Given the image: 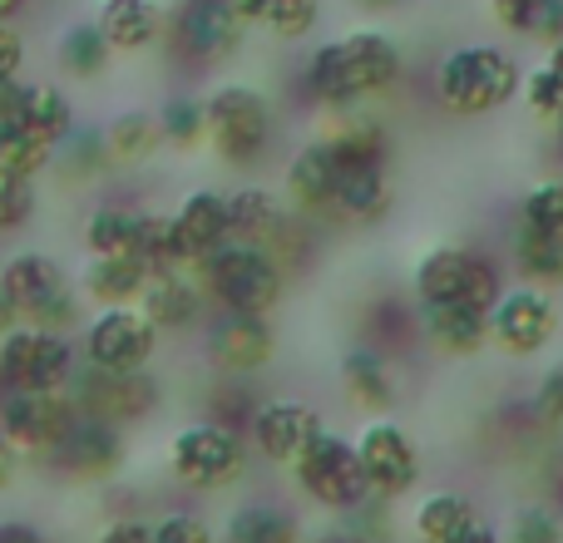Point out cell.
<instances>
[{
    "label": "cell",
    "mask_w": 563,
    "mask_h": 543,
    "mask_svg": "<svg viewBox=\"0 0 563 543\" xmlns=\"http://www.w3.org/2000/svg\"><path fill=\"white\" fill-rule=\"evenodd\" d=\"M445 543H505V539H499L495 524H485V519H470V524L455 529V534H450Z\"/></svg>",
    "instance_id": "50"
},
{
    "label": "cell",
    "mask_w": 563,
    "mask_h": 543,
    "mask_svg": "<svg viewBox=\"0 0 563 543\" xmlns=\"http://www.w3.org/2000/svg\"><path fill=\"white\" fill-rule=\"evenodd\" d=\"M95 25L114 55H148L168 30V10L158 0H99Z\"/></svg>",
    "instance_id": "25"
},
{
    "label": "cell",
    "mask_w": 563,
    "mask_h": 543,
    "mask_svg": "<svg viewBox=\"0 0 563 543\" xmlns=\"http://www.w3.org/2000/svg\"><path fill=\"white\" fill-rule=\"evenodd\" d=\"M55 65H59V75L75 79V85H89V79H104L109 75V65H114V49H109V40L99 35L95 15H89V20H69V25L59 30Z\"/></svg>",
    "instance_id": "28"
},
{
    "label": "cell",
    "mask_w": 563,
    "mask_h": 543,
    "mask_svg": "<svg viewBox=\"0 0 563 543\" xmlns=\"http://www.w3.org/2000/svg\"><path fill=\"white\" fill-rule=\"evenodd\" d=\"M301 95L321 109V114H346V109H361L346 89V75H341V55H336V40L317 45L307 55V69H301Z\"/></svg>",
    "instance_id": "33"
},
{
    "label": "cell",
    "mask_w": 563,
    "mask_h": 543,
    "mask_svg": "<svg viewBox=\"0 0 563 543\" xmlns=\"http://www.w3.org/2000/svg\"><path fill=\"white\" fill-rule=\"evenodd\" d=\"M69 400H75L79 415H95L129 430L154 415L158 400H164V386L148 370H99L89 361H79L75 380H69Z\"/></svg>",
    "instance_id": "11"
},
{
    "label": "cell",
    "mask_w": 563,
    "mask_h": 543,
    "mask_svg": "<svg viewBox=\"0 0 563 543\" xmlns=\"http://www.w3.org/2000/svg\"><path fill=\"white\" fill-rule=\"evenodd\" d=\"M544 69L559 79V89H563V45H549L544 49Z\"/></svg>",
    "instance_id": "57"
},
{
    "label": "cell",
    "mask_w": 563,
    "mask_h": 543,
    "mask_svg": "<svg viewBox=\"0 0 563 543\" xmlns=\"http://www.w3.org/2000/svg\"><path fill=\"white\" fill-rule=\"evenodd\" d=\"M336 55H341V75H346V89L356 104H376V99L396 95V85L406 79V49H400L396 35H386L376 25L346 30L336 40Z\"/></svg>",
    "instance_id": "16"
},
{
    "label": "cell",
    "mask_w": 563,
    "mask_h": 543,
    "mask_svg": "<svg viewBox=\"0 0 563 543\" xmlns=\"http://www.w3.org/2000/svg\"><path fill=\"white\" fill-rule=\"evenodd\" d=\"M519 99H525V109L539 119V124H549V129L559 124V114H563V89H559V79L549 75L544 65L525 69V85H519Z\"/></svg>",
    "instance_id": "44"
},
{
    "label": "cell",
    "mask_w": 563,
    "mask_h": 543,
    "mask_svg": "<svg viewBox=\"0 0 563 543\" xmlns=\"http://www.w3.org/2000/svg\"><path fill=\"white\" fill-rule=\"evenodd\" d=\"M20 124H30L49 148H59L75 129V104L59 85H45V79H25V104H20Z\"/></svg>",
    "instance_id": "35"
},
{
    "label": "cell",
    "mask_w": 563,
    "mask_h": 543,
    "mask_svg": "<svg viewBox=\"0 0 563 543\" xmlns=\"http://www.w3.org/2000/svg\"><path fill=\"white\" fill-rule=\"evenodd\" d=\"M336 184H341V164L327 148V138H307L291 154L287 174H282V198L297 218H336Z\"/></svg>",
    "instance_id": "20"
},
{
    "label": "cell",
    "mask_w": 563,
    "mask_h": 543,
    "mask_svg": "<svg viewBox=\"0 0 563 543\" xmlns=\"http://www.w3.org/2000/svg\"><path fill=\"white\" fill-rule=\"evenodd\" d=\"M49 164H55V148L35 129L20 124V119H0V168L40 178V174H49Z\"/></svg>",
    "instance_id": "39"
},
{
    "label": "cell",
    "mask_w": 563,
    "mask_h": 543,
    "mask_svg": "<svg viewBox=\"0 0 563 543\" xmlns=\"http://www.w3.org/2000/svg\"><path fill=\"white\" fill-rule=\"evenodd\" d=\"M321 430H327V420H321V410L311 406V400L267 396V400H257L253 420H247V445H253V455H263L267 465L287 469Z\"/></svg>",
    "instance_id": "17"
},
{
    "label": "cell",
    "mask_w": 563,
    "mask_h": 543,
    "mask_svg": "<svg viewBox=\"0 0 563 543\" xmlns=\"http://www.w3.org/2000/svg\"><path fill=\"white\" fill-rule=\"evenodd\" d=\"M0 287L15 301L20 321H30V326H49L65 331V336L85 326V291H79V281L69 277L59 257L35 253V247L10 253L0 263Z\"/></svg>",
    "instance_id": "4"
},
{
    "label": "cell",
    "mask_w": 563,
    "mask_h": 543,
    "mask_svg": "<svg viewBox=\"0 0 563 543\" xmlns=\"http://www.w3.org/2000/svg\"><path fill=\"white\" fill-rule=\"evenodd\" d=\"M154 277V267L139 263V257H85L79 272V291H85L95 307H119V301H139Z\"/></svg>",
    "instance_id": "27"
},
{
    "label": "cell",
    "mask_w": 563,
    "mask_h": 543,
    "mask_svg": "<svg viewBox=\"0 0 563 543\" xmlns=\"http://www.w3.org/2000/svg\"><path fill=\"white\" fill-rule=\"evenodd\" d=\"M410 291H416V307H485L489 311L499 301V291H505V277H499V263L485 247L440 243L416 257Z\"/></svg>",
    "instance_id": "5"
},
{
    "label": "cell",
    "mask_w": 563,
    "mask_h": 543,
    "mask_svg": "<svg viewBox=\"0 0 563 543\" xmlns=\"http://www.w3.org/2000/svg\"><path fill=\"white\" fill-rule=\"evenodd\" d=\"M356 455H361V469H366L371 495L390 499V505L420 485V445L400 420L371 415L356 435Z\"/></svg>",
    "instance_id": "14"
},
{
    "label": "cell",
    "mask_w": 563,
    "mask_h": 543,
    "mask_svg": "<svg viewBox=\"0 0 563 543\" xmlns=\"http://www.w3.org/2000/svg\"><path fill=\"white\" fill-rule=\"evenodd\" d=\"M243 35L247 25L233 15L228 0H178L168 10V49L184 59L188 69H213V65H228V59L243 49Z\"/></svg>",
    "instance_id": "10"
},
{
    "label": "cell",
    "mask_w": 563,
    "mask_h": 543,
    "mask_svg": "<svg viewBox=\"0 0 563 543\" xmlns=\"http://www.w3.org/2000/svg\"><path fill=\"white\" fill-rule=\"evenodd\" d=\"M321 138H327V148L336 154L341 168H390V154H396L386 119L371 114L366 104L346 109V114H327Z\"/></svg>",
    "instance_id": "24"
},
{
    "label": "cell",
    "mask_w": 563,
    "mask_h": 543,
    "mask_svg": "<svg viewBox=\"0 0 563 543\" xmlns=\"http://www.w3.org/2000/svg\"><path fill=\"white\" fill-rule=\"evenodd\" d=\"M223 543H301V524L291 509L253 499V505H238L223 524Z\"/></svg>",
    "instance_id": "31"
},
{
    "label": "cell",
    "mask_w": 563,
    "mask_h": 543,
    "mask_svg": "<svg viewBox=\"0 0 563 543\" xmlns=\"http://www.w3.org/2000/svg\"><path fill=\"white\" fill-rule=\"evenodd\" d=\"M203 351L223 380H253L277 361V326L257 311H213L203 326Z\"/></svg>",
    "instance_id": "12"
},
{
    "label": "cell",
    "mask_w": 563,
    "mask_h": 543,
    "mask_svg": "<svg viewBox=\"0 0 563 543\" xmlns=\"http://www.w3.org/2000/svg\"><path fill=\"white\" fill-rule=\"evenodd\" d=\"M534 410L544 425H563V366H549L534 390Z\"/></svg>",
    "instance_id": "46"
},
{
    "label": "cell",
    "mask_w": 563,
    "mask_h": 543,
    "mask_svg": "<svg viewBox=\"0 0 563 543\" xmlns=\"http://www.w3.org/2000/svg\"><path fill=\"white\" fill-rule=\"evenodd\" d=\"M287 469H291V485L317 509H327V514H346V509H356L361 499L371 495L366 469H361V455H356V440L336 435V430H321Z\"/></svg>",
    "instance_id": "7"
},
{
    "label": "cell",
    "mask_w": 563,
    "mask_h": 543,
    "mask_svg": "<svg viewBox=\"0 0 563 543\" xmlns=\"http://www.w3.org/2000/svg\"><path fill=\"white\" fill-rule=\"evenodd\" d=\"M321 25V0H267L263 30L282 45H297Z\"/></svg>",
    "instance_id": "42"
},
{
    "label": "cell",
    "mask_w": 563,
    "mask_h": 543,
    "mask_svg": "<svg viewBox=\"0 0 563 543\" xmlns=\"http://www.w3.org/2000/svg\"><path fill=\"white\" fill-rule=\"evenodd\" d=\"M336 386L361 415H390L400 406V376L390 351L371 346V341H356V346L341 356L336 366Z\"/></svg>",
    "instance_id": "22"
},
{
    "label": "cell",
    "mask_w": 563,
    "mask_h": 543,
    "mask_svg": "<svg viewBox=\"0 0 563 543\" xmlns=\"http://www.w3.org/2000/svg\"><path fill=\"white\" fill-rule=\"evenodd\" d=\"M164 331L148 321V311L139 301H119V307H99L95 317H85L79 326V361L99 370H148V361L158 356Z\"/></svg>",
    "instance_id": "9"
},
{
    "label": "cell",
    "mask_w": 563,
    "mask_h": 543,
    "mask_svg": "<svg viewBox=\"0 0 563 543\" xmlns=\"http://www.w3.org/2000/svg\"><path fill=\"white\" fill-rule=\"evenodd\" d=\"M554 148H559V158H563V114H559V124H554Z\"/></svg>",
    "instance_id": "59"
},
{
    "label": "cell",
    "mask_w": 563,
    "mask_h": 543,
    "mask_svg": "<svg viewBox=\"0 0 563 543\" xmlns=\"http://www.w3.org/2000/svg\"><path fill=\"white\" fill-rule=\"evenodd\" d=\"M208 114V154L223 168H263L277 144V109L253 85H218L203 95Z\"/></svg>",
    "instance_id": "2"
},
{
    "label": "cell",
    "mask_w": 563,
    "mask_h": 543,
    "mask_svg": "<svg viewBox=\"0 0 563 543\" xmlns=\"http://www.w3.org/2000/svg\"><path fill=\"white\" fill-rule=\"evenodd\" d=\"M539 45H563V0H554V10H549V20H544V30H539Z\"/></svg>",
    "instance_id": "52"
},
{
    "label": "cell",
    "mask_w": 563,
    "mask_h": 543,
    "mask_svg": "<svg viewBox=\"0 0 563 543\" xmlns=\"http://www.w3.org/2000/svg\"><path fill=\"white\" fill-rule=\"evenodd\" d=\"M420 336L440 356H479L489 346V311L485 307H420Z\"/></svg>",
    "instance_id": "26"
},
{
    "label": "cell",
    "mask_w": 563,
    "mask_h": 543,
    "mask_svg": "<svg viewBox=\"0 0 563 543\" xmlns=\"http://www.w3.org/2000/svg\"><path fill=\"white\" fill-rule=\"evenodd\" d=\"M45 465L65 479H79V485L114 479L119 465H124V430L109 425V420H95V415H75V425H69L65 440L45 455Z\"/></svg>",
    "instance_id": "18"
},
{
    "label": "cell",
    "mask_w": 563,
    "mask_h": 543,
    "mask_svg": "<svg viewBox=\"0 0 563 543\" xmlns=\"http://www.w3.org/2000/svg\"><path fill=\"white\" fill-rule=\"evenodd\" d=\"M69 390H0V430L25 459H45L75 425Z\"/></svg>",
    "instance_id": "15"
},
{
    "label": "cell",
    "mask_w": 563,
    "mask_h": 543,
    "mask_svg": "<svg viewBox=\"0 0 563 543\" xmlns=\"http://www.w3.org/2000/svg\"><path fill=\"white\" fill-rule=\"evenodd\" d=\"M174 223V253H178V267L194 272L208 253L228 243V193L223 188H188L178 198V208L168 213Z\"/></svg>",
    "instance_id": "21"
},
{
    "label": "cell",
    "mask_w": 563,
    "mask_h": 543,
    "mask_svg": "<svg viewBox=\"0 0 563 543\" xmlns=\"http://www.w3.org/2000/svg\"><path fill=\"white\" fill-rule=\"evenodd\" d=\"M470 519H479V509L470 495H460V489H430V495L416 505L410 524H416L420 543H445L455 529H465Z\"/></svg>",
    "instance_id": "37"
},
{
    "label": "cell",
    "mask_w": 563,
    "mask_h": 543,
    "mask_svg": "<svg viewBox=\"0 0 563 543\" xmlns=\"http://www.w3.org/2000/svg\"><path fill=\"white\" fill-rule=\"evenodd\" d=\"M559 341V301L544 287H505L499 301L489 307V346H499L505 356L529 361L544 356Z\"/></svg>",
    "instance_id": "13"
},
{
    "label": "cell",
    "mask_w": 563,
    "mask_h": 543,
    "mask_svg": "<svg viewBox=\"0 0 563 543\" xmlns=\"http://www.w3.org/2000/svg\"><path fill=\"white\" fill-rule=\"evenodd\" d=\"M35 213H40V178H25V174L0 168V237L30 228L35 223Z\"/></svg>",
    "instance_id": "41"
},
{
    "label": "cell",
    "mask_w": 563,
    "mask_h": 543,
    "mask_svg": "<svg viewBox=\"0 0 563 543\" xmlns=\"http://www.w3.org/2000/svg\"><path fill=\"white\" fill-rule=\"evenodd\" d=\"M158 129H164V148H174V154L208 148L203 95H174V99H164V109H158Z\"/></svg>",
    "instance_id": "38"
},
{
    "label": "cell",
    "mask_w": 563,
    "mask_h": 543,
    "mask_svg": "<svg viewBox=\"0 0 563 543\" xmlns=\"http://www.w3.org/2000/svg\"><path fill=\"white\" fill-rule=\"evenodd\" d=\"M509 257H515V272L529 287H544V291L563 287V237L515 228V233H509Z\"/></svg>",
    "instance_id": "36"
},
{
    "label": "cell",
    "mask_w": 563,
    "mask_h": 543,
    "mask_svg": "<svg viewBox=\"0 0 563 543\" xmlns=\"http://www.w3.org/2000/svg\"><path fill=\"white\" fill-rule=\"evenodd\" d=\"M228 5H233V15L243 20L247 30L263 25V15H267V0H228Z\"/></svg>",
    "instance_id": "53"
},
{
    "label": "cell",
    "mask_w": 563,
    "mask_h": 543,
    "mask_svg": "<svg viewBox=\"0 0 563 543\" xmlns=\"http://www.w3.org/2000/svg\"><path fill=\"white\" fill-rule=\"evenodd\" d=\"M139 307L148 311V321H154L164 336H184V331H203L213 301H208L203 281H198L188 267H168V272H154V277H148Z\"/></svg>",
    "instance_id": "23"
},
{
    "label": "cell",
    "mask_w": 563,
    "mask_h": 543,
    "mask_svg": "<svg viewBox=\"0 0 563 543\" xmlns=\"http://www.w3.org/2000/svg\"><path fill=\"white\" fill-rule=\"evenodd\" d=\"M20 326V311H15V301L5 297V287H0V336H5V331H15Z\"/></svg>",
    "instance_id": "55"
},
{
    "label": "cell",
    "mask_w": 563,
    "mask_h": 543,
    "mask_svg": "<svg viewBox=\"0 0 563 543\" xmlns=\"http://www.w3.org/2000/svg\"><path fill=\"white\" fill-rule=\"evenodd\" d=\"M390 213V168H341L336 223H380Z\"/></svg>",
    "instance_id": "29"
},
{
    "label": "cell",
    "mask_w": 563,
    "mask_h": 543,
    "mask_svg": "<svg viewBox=\"0 0 563 543\" xmlns=\"http://www.w3.org/2000/svg\"><path fill=\"white\" fill-rule=\"evenodd\" d=\"M154 543H218V539L198 514H164L154 519Z\"/></svg>",
    "instance_id": "45"
},
{
    "label": "cell",
    "mask_w": 563,
    "mask_h": 543,
    "mask_svg": "<svg viewBox=\"0 0 563 543\" xmlns=\"http://www.w3.org/2000/svg\"><path fill=\"white\" fill-rule=\"evenodd\" d=\"M109 138V154H114V168H139L164 148V129H158L154 109H124L104 124Z\"/></svg>",
    "instance_id": "30"
},
{
    "label": "cell",
    "mask_w": 563,
    "mask_h": 543,
    "mask_svg": "<svg viewBox=\"0 0 563 543\" xmlns=\"http://www.w3.org/2000/svg\"><path fill=\"white\" fill-rule=\"evenodd\" d=\"M79 370V346L65 331L30 326L0 336V390H69Z\"/></svg>",
    "instance_id": "8"
},
{
    "label": "cell",
    "mask_w": 563,
    "mask_h": 543,
    "mask_svg": "<svg viewBox=\"0 0 563 543\" xmlns=\"http://www.w3.org/2000/svg\"><path fill=\"white\" fill-rule=\"evenodd\" d=\"M515 228L563 237V178H539L534 188H525V193H519Z\"/></svg>",
    "instance_id": "40"
},
{
    "label": "cell",
    "mask_w": 563,
    "mask_h": 543,
    "mask_svg": "<svg viewBox=\"0 0 563 543\" xmlns=\"http://www.w3.org/2000/svg\"><path fill=\"white\" fill-rule=\"evenodd\" d=\"M49 168H59L69 184H99L104 174H114V154H109L104 129L75 124L65 144L55 148V164H49Z\"/></svg>",
    "instance_id": "34"
},
{
    "label": "cell",
    "mask_w": 563,
    "mask_h": 543,
    "mask_svg": "<svg viewBox=\"0 0 563 543\" xmlns=\"http://www.w3.org/2000/svg\"><path fill=\"white\" fill-rule=\"evenodd\" d=\"M297 213L287 208V198L273 193L267 184H243L228 193V243H253V247H267L287 263L291 243H297ZM291 272V267H287Z\"/></svg>",
    "instance_id": "19"
},
{
    "label": "cell",
    "mask_w": 563,
    "mask_h": 543,
    "mask_svg": "<svg viewBox=\"0 0 563 543\" xmlns=\"http://www.w3.org/2000/svg\"><path fill=\"white\" fill-rule=\"evenodd\" d=\"M20 459H25V455H20V450L10 445V440H5V430H0V495H5V489H15Z\"/></svg>",
    "instance_id": "49"
},
{
    "label": "cell",
    "mask_w": 563,
    "mask_h": 543,
    "mask_svg": "<svg viewBox=\"0 0 563 543\" xmlns=\"http://www.w3.org/2000/svg\"><path fill=\"white\" fill-rule=\"evenodd\" d=\"M0 543H49V539L25 519H0Z\"/></svg>",
    "instance_id": "51"
},
{
    "label": "cell",
    "mask_w": 563,
    "mask_h": 543,
    "mask_svg": "<svg viewBox=\"0 0 563 543\" xmlns=\"http://www.w3.org/2000/svg\"><path fill=\"white\" fill-rule=\"evenodd\" d=\"M311 543H366V539H361L356 529L346 524V519H336V524H327V529H321V534L311 539Z\"/></svg>",
    "instance_id": "54"
},
{
    "label": "cell",
    "mask_w": 563,
    "mask_h": 543,
    "mask_svg": "<svg viewBox=\"0 0 563 543\" xmlns=\"http://www.w3.org/2000/svg\"><path fill=\"white\" fill-rule=\"evenodd\" d=\"M95 543H154V524H144V519H134V514L109 519Z\"/></svg>",
    "instance_id": "48"
},
{
    "label": "cell",
    "mask_w": 563,
    "mask_h": 543,
    "mask_svg": "<svg viewBox=\"0 0 563 543\" xmlns=\"http://www.w3.org/2000/svg\"><path fill=\"white\" fill-rule=\"evenodd\" d=\"M361 10H371V15H386V10H396L400 0H356Z\"/></svg>",
    "instance_id": "58"
},
{
    "label": "cell",
    "mask_w": 563,
    "mask_h": 543,
    "mask_svg": "<svg viewBox=\"0 0 563 543\" xmlns=\"http://www.w3.org/2000/svg\"><path fill=\"white\" fill-rule=\"evenodd\" d=\"M25 10H30V0H0V25H15Z\"/></svg>",
    "instance_id": "56"
},
{
    "label": "cell",
    "mask_w": 563,
    "mask_h": 543,
    "mask_svg": "<svg viewBox=\"0 0 563 543\" xmlns=\"http://www.w3.org/2000/svg\"><path fill=\"white\" fill-rule=\"evenodd\" d=\"M247 455H253V445H247L243 430H228L203 415L174 430V440H168V475L184 489L218 495V489H233L247 475Z\"/></svg>",
    "instance_id": "6"
},
{
    "label": "cell",
    "mask_w": 563,
    "mask_h": 543,
    "mask_svg": "<svg viewBox=\"0 0 563 543\" xmlns=\"http://www.w3.org/2000/svg\"><path fill=\"white\" fill-rule=\"evenodd\" d=\"M485 5H489V15H495V25L505 30V35L539 40V30H544L554 0H485Z\"/></svg>",
    "instance_id": "43"
},
{
    "label": "cell",
    "mask_w": 563,
    "mask_h": 543,
    "mask_svg": "<svg viewBox=\"0 0 563 543\" xmlns=\"http://www.w3.org/2000/svg\"><path fill=\"white\" fill-rule=\"evenodd\" d=\"M25 59H30V49H25L20 25H0V85L25 75Z\"/></svg>",
    "instance_id": "47"
},
{
    "label": "cell",
    "mask_w": 563,
    "mask_h": 543,
    "mask_svg": "<svg viewBox=\"0 0 563 543\" xmlns=\"http://www.w3.org/2000/svg\"><path fill=\"white\" fill-rule=\"evenodd\" d=\"M139 218H144V208L99 203L95 213L85 218V253L89 257H134Z\"/></svg>",
    "instance_id": "32"
},
{
    "label": "cell",
    "mask_w": 563,
    "mask_h": 543,
    "mask_svg": "<svg viewBox=\"0 0 563 543\" xmlns=\"http://www.w3.org/2000/svg\"><path fill=\"white\" fill-rule=\"evenodd\" d=\"M519 85H525V69L505 45H455L450 55H440L430 75L435 104L455 119L499 114L519 99Z\"/></svg>",
    "instance_id": "1"
},
{
    "label": "cell",
    "mask_w": 563,
    "mask_h": 543,
    "mask_svg": "<svg viewBox=\"0 0 563 543\" xmlns=\"http://www.w3.org/2000/svg\"><path fill=\"white\" fill-rule=\"evenodd\" d=\"M194 277L203 281L208 301L218 311H257V317H273L287 297V263L267 247L253 243H223L218 253H208L194 267Z\"/></svg>",
    "instance_id": "3"
}]
</instances>
